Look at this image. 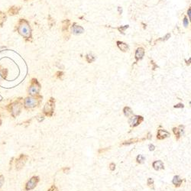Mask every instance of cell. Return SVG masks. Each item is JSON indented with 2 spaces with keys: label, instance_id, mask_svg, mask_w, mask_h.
<instances>
[{
  "label": "cell",
  "instance_id": "6da1fadb",
  "mask_svg": "<svg viewBox=\"0 0 191 191\" xmlns=\"http://www.w3.org/2000/svg\"><path fill=\"white\" fill-rule=\"evenodd\" d=\"M18 32L22 37H26V38H29L32 35L30 25L28 23V22L24 21V19H21L19 22V26H18Z\"/></svg>",
  "mask_w": 191,
  "mask_h": 191
},
{
  "label": "cell",
  "instance_id": "f1b7e54d",
  "mask_svg": "<svg viewBox=\"0 0 191 191\" xmlns=\"http://www.w3.org/2000/svg\"><path fill=\"white\" fill-rule=\"evenodd\" d=\"M184 26H185V27H187V26L188 25V21H187V19H186V18L184 19Z\"/></svg>",
  "mask_w": 191,
  "mask_h": 191
},
{
  "label": "cell",
  "instance_id": "d6986e66",
  "mask_svg": "<svg viewBox=\"0 0 191 191\" xmlns=\"http://www.w3.org/2000/svg\"><path fill=\"white\" fill-rule=\"evenodd\" d=\"M6 15H5L3 12H0V25H2V24L3 22L6 21Z\"/></svg>",
  "mask_w": 191,
  "mask_h": 191
},
{
  "label": "cell",
  "instance_id": "7c38bea8",
  "mask_svg": "<svg viewBox=\"0 0 191 191\" xmlns=\"http://www.w3.org/2000/svg\"><path fill=\"white\" fill-rule=\"evenodd\" d=\"M145 139H147V138H141V139H139V138H132V139L128 140V141H124V142H122V145H132V144L140 142V141H142Z\"/></svg>",
  "mask_w": 191,
  "mask_h": 191
},
{
  "label": "cell",
  "instance_id": "7402d4cb",
  "mask_svg": "<svg viewBox=\"0 0 191 191\" xmlns=\"http://www.w3.org/2000/svg\"><path fill=\"white\" fill-rule=\"evenodd\" d=\"M95 60V57L93 56L92 54H88L86 55V60H87L89 63H91V62H93V60Z\"/></svg>",
  "mask_w": 191,
  "mask_h": 191
},
{
  "label": "cell",
  "instance_id": "ba28073f",
  "mask_svg": "<svg viewBox=\"0 0 191 191\" xmlns=\"http://www.w3.org/2000/svg\"><path fill=\"white\" fill-rule=\"evenodd\" d=\"M143 120H144V119L142 116H139V115H134V116H132V118H130L128 122H129L130 125H131L132 127H136V126H138V125H140V124L143 122Z\"/></svg>",
  "mask_w": 191,
  "mask_h": 191
},
{
  "label": "cell",
  "instance_id": "3957f363",
  "mask_svg": "<svg viewBox=\"0 0 191 191\" xmlns=\"http://www.w3.org/2000/svg\"><path fill=\"white\" fill-rule=\"evenodd\" d=\"M7 109L9 110V112L11 113V115L13 118H15L16 116L19 115L21 113V110H22V104L19 102H15L11 104L10 106H9L7 108Z\"/></svg>",
  "mask_w": 191,
  "mask_h": 191
},
{
  "label": "cell",
  "instance_id": "30bf717a",
  "mask_svg": "<svg viewBox=\"0 0 191 191\" xmlns=\"http://www.w3.org/2000/svg\"><path fill=\"white\" fill-rule=\"evenodd\" d=\"M152 167L155 171H161L164 169V164L162 161H155L152 163Z\"/></svg>",
  "mask_w": 191,
  "mask_h": 191
},
{
  "label": "cell",
  "instance_id": "52a82bcc",
  "mask_svg": "<svg viewBox=\"0 0 191 191\" xmlns=\"http://www.w3.org/2000/svg\"><path fill=\"white\" fill-rule=\"evenodd\" d=\"M39 91H40V85H39L38 83H37V80H35V82L32 83V85L29 86L28 93L31 96H33L38 93Z\"/></svg>",
  "mask_w": 191,
  "mask_h": 191
},
{
  "label": "cell",
  "instance_id": "8992f818",
  "mask_svg": "<svg viewBox=\"0 0 191 191\" xmlns=\"http://www.w3.org/2000/svg\"><path fill=\"white\" fill-rule=\"evenodd\" d=\"M54 103L53 100H50L45 104V107H44V113L48 116H51L54 113Z\"/></svg>",
  "mask_w": 191,
  "mask_h": 191
},
{
  "label": "cell",
  "instance_id": "4dcf8cb0",
  "mask_svg": "<svg viewBox=\"0 0 191 191\" xmlns=\"http://www.w3.org/2000/svg\"><path fill=\"white\" fill-rule=\"evenodd\" d=\"M148 138H148V139H151V138H152V135H151V133H148Z\"/></svg>",
  "mask_w": 191,
  "mask_h": 191
},
{
  "label": "cell",
  "instance_id": "ac0fdd59",
  "mask_svg": "<svg viewBox=\"0 0 191 191\" xmlns=\"http://www.w3.org/2000/svg\"><path fill=\"white\" fill-rule=\"evenodd\" d=\"M145 161V156L142 155V154H139V155L137 156L136 158V161L138 163V164H143Z\"/></svg>",
  "mask_w": 191,
  "mask_h": 191
},
{
  "label": "cell",
  "instance_id": "cb8c5ba5",
  "mask_svg": "<svg viewBox=\"0 0 191 191\" xmlns=\"http://www.w3.org/2000/svg\"><path fill=\"white\" fill-rule=\"evenodd\" d=\"M48 191H59V190H58V188L55 185H52L51 187L48 189Z\"/></svg>",
  "mask_w": 191,
  "mask_h": 191
},
{
  "label": "cell",
  "instance_id": "1f68e13d",
  "mask_svg": "<svg viewBox=\"0 0 191 191\" xmlns=\"http://www.w3.org/2000/svg\"><path fill=\"white\" fill-rule=\"evenodd\" d=\"M187 14H188V16H189V19H190V9H188V12H187Z\"/></svg>",
  "mask_w": 191,
  "mask_h": 191
},
{
  "label": "cell",
  "instance_id": "d6a6232c",
  "mask_svg": "<svg viewBox=\"0 0 191 191\" xmlns=\"http://www.w3.org/2000/svg\"><path fill=\"white\" fill-rule=\"evenodd\" d=\"M1 124H2V120L0 119V125H1Z\"/></svg>",
  "mask_w": 191,
  "mask_h": 191
},
{
  "label": "cell",
  "instance_id": "7a4b0ae2",
  "mask_svg": "<svg viewBox=\"0 0 191 191\" xmlns=\"http://www.w3.org/2000/svg\"><path fill=\"white\" fill-rule=\"evenodd\" d=\"M28 158L29 156L27 155V154H19V156L15 161V167L16 171H21L24 167Z\"/></svg>",
  "mask_w": 191,
  "mask_h": 191
},
{
  "label": "cell",
  "instance_id": "2e32d148",
  "mask_svg": "<svg viewBox=\"0 0 191 191\" xmlns=\"http://www.w3.org/2000/svg\"><path fill=\"white\" fill-rule=\"evenodd\" d=\"M117 45L119 48V49L122 50V51H127L128 50V46L126 45V44L123 43V42H120V41H117Z\"/></svg>",
  "mask_w": 191,
  "mask_h": 191
},
{
  "label": "cell",
  "instance_id": "603a6c76",
  "mask_svg": "<svg viewBox=\"0 0 191 191\" xmlns=\"http://www.w3.org/2000/svg\"><path fill=\"white\" fill-rule=\"evenodd\" d=\"M109 170H110V171H115V163H110V164L109 165Z\"/></svg>",
  "mask_w": 191,
  "mask_h": 191
},
{
  "label": "cell",
  "instance_id": "9a60e30c",
  "mask_svg": "<svg viewBox=\"0 0 191 191\" xmlns=\"http://www.w3.org/2000/svg\"><path fill=\"white\" fill-rule=\"evenodd\" d=\"M144 54H145V50L142 48H139L137 49L136 52H135V58L137 60H140L143 58Z\"/></svg>",
  "mask_w": 191,
  "mask_h": 191
},
{
  "label": "cell",
  "instance_id": "f546056e",
  "mask_svg": "<svg viewBox=\"0 0 191 191\" xmlns=\"http://www.w3.org/2000/svg\"><path fill=\"white\" fill-rule=\"evenodd\" d=\"M174 107H175V108H183V107H184V105H183V104H177V105L175 106Z\"/></svg>",
  "mask_w": 191,
  "mask_h": 191
},
{
  "label": "cell",
  "instance_id": "83f0119b",
  "mask_svg": "<svg viewBox=\"0 0 191 191\" xmlns=\"http://www.w3.org/2000/svg\"><path fill=\"white\" fill-rule=\"evenodd\" d=\"M109 148H105V149H99V153H103V152H105V151H108V150H109Z\"/></svg>",
  "mask_w": 191,
  "mask_h": 191
},
{
  "label": "cell",
  "instance_id": "277c9868",
  "mask_svg": "<svg viewBox=\"0 0 191 191\" xmlns=\"http://www.w3.org/2000/svg\"><path fill=\"white\" fill-rule=\"evenodd\" d=\"M40 101L37 98L34 97V96H29L26 97L24 100V107L25 109H33L39 105Z\"/></svg>",
  "mask_w": 191,
  "mask_h": 191
},
{
  "label": "cell",
  "instance_id": "d4e9b609",
  "mask_svg": "<svg viewBox=\"0 0 191 191\" xmlns=\"http://www.w3.org/2000/svg\"><path fill=\"white\" fill-rule=\"evenodd\" d=\"M70 170H71V168H70L69 167H63V173H65V174H67V173L70 171Z\"/></svg>",
  "mask_w": 191,
  "mask_h": 191
},
{
  "label": "cell",
  "instance_id": "e0dca14e",
  "mask_svg": "<svg viewBox=\"0 0 191 191\" xmlns=\"http://www.w3.org/2000/svg\"><path fill=\"white\" fill-rule=\"evenodd\" d=\"M123 112L124 114H125V116L127 117H129L130 115H132V114H133V112H132V109L129 107H125L123 109Z\"/></svg>",
  "mask_w": 191,
  "mask_h": 191
},
{
  "label": "cell",
  "instance_id": "9c48e42d",
  "mask_svg": "<svg viewBox=\"0 0 191 191\" xmlns=\"http://www.w3.org/2000/svg\"><path fill=\"white\" fill-rule=\"evenodd\" d=\"M170 136H171L170 132L164 129H159L158 131V133H157V138L158 140H164Z\"/></svg>",
  "mask_w": 191,
  "mask_h": 191
},
{
  "label": "cell",
  "instance_id": "5bb4252c",
  "mask_svg": "<svg viewBox=\"0 0 191 191\" xmlns=\"http://www.w3.org/2000/svg\"><path fill=\"white\" fill-rule=\"evenodd\" d=\"M84 28H83L81 26L79 25H76V24H74V25L72 27V32H73V34H75V35H78V34H81L84 32Z\"/></svg>",
  "mask_w": 191,
  "mask_h": 191
},
{
  "label": "cell",
  "instance_id": "4316f807",
  "mask_svg": "<svg viewBox=\"0 0 191 191\" xmlns=\"http://www.w3.org/2000/svg\"><path fill=\"white\" fill-rule=\"evenodd\" d=\"M128 28V25H125L124 28H119V30H120L121 32H124V31H125V29Z\"/></svg>",
  "mask_w": 191,
  "mask_h": 191
},
{
  "label": "cell",
  "instance_id": "44dd1931",
  "mask_svg": "<svg viewBox=\"0 0 191 191\" xmlns=\"http://www.w3.org/2000/svg\"><path fill=\"white\" fill-rule=\"evenodd\" d=\"M5 184V177L3 174H0V190L2 189V186L4 185Z\"/></svg>",
  "mask_w": 191,
  "mask_h": 191
},
{
  "label": "cell",
  "instance_id": "8fae6325",
  "mask_svg": "<svg viewBox=\"0 0 191 191\" xmlns=\"http://www.w3.org/2000/svg\"><path fill=\"white\" fill-rule=\"evenodd\" d=\"M184 126H182V125H180L178 128H173V132H174V135H176V137H177V139L178 140L180 138V137L181 136V134L184 132Z\"/></svg>",
  "mask_w": 191,
  "mask_h": 191
},
{
  "label": "cell",
  "instance_id": "5b68a950",
  "mask_svg": "<svg viewBox=\"0 0 191 191\" xmlns=\"http://www.w3.org/2000/svg\"><path fill=\"white\" fill-rule=\"evenodd\" d=\"M40 181V178H39L38 176H33L32 177H31L29 179V180L25 184V189L26 191H30L34 190L36 187H37V184Z\"/></svg>",
  "mask_w": 191,
  "mask_h": 191
},
{
  "label": "cell",
  "instance_id": "ffe728a7",
  "mask_svg": "<svg viewBox=\"0 0 191 191\" xmlns=\"http://www.w3.org/2000/svg\"><path fill=\"white\" fill-rule=\"evenodd\" d=\"M147 184H148V186L149 187H151V188L154 189V180L152 178H148V180H147Z\"/></svg>",
  "mask_w": 191,
  "mask_h": 191
},
{
  "label": "cell",
  "instance_id": "484cf974",
  "mask_svg": "<svg viewBox=\"0 0 191 191\" xmlns=\"http://www.w3.org/2000/svg\"><path fill=\"white\" fill-rule=\"evenodd\" d=\"M148 148H149V151H154V149H155V146H154V145H149Z\"/></svg>",
  "mask_w": 191,
  "mask_h": 191
},
{
  "label": "cell",
  "instance_id": "4fadbf2b",
  "mask_svg": "<svg viewBox=\"0 0 191 191\" xmlns=\"http://www.w3.org/2000/svg\"><path fill=\"white\" fill-rule=\"evenodd\" d=\"M182 182H183V180L180 178V176H177V175L174 176V178H173V180H172L173 184H174L176 187H180V185L182 184Z\"/></svg>",
  "mask_w": 191,
  "mask_h": 191
}]
</instances>
